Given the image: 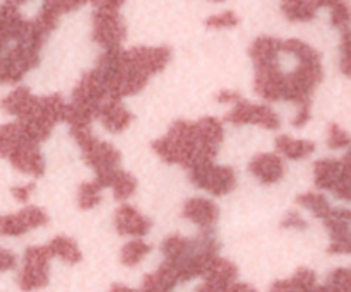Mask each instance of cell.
Instances as JSON below:
<instances>
[{
    "instance_id": "f546056e",
    "label": "cell",
    "mask_w": 351,
    "mask_h": 292,
    "mask_svg": "<svg viewBox=\"0 0 351 292\" xmlns=\"http://www.w3.org/2000/svg\"><path fill=\"white\" fill-rule=\"evenodd\" d=\"M101 191H103V187L98 180L82 183L81 188H79V197H77L79 207H81L82 211L95 209L96 205H99V202H101Z\"/></svg>"
},
{
    "instance_id": "b9f144b4",
    "label": "cell",
    "mask_w": 351,
    "mask_h": 292,
    "mask_svg": "<svg viewBox=\"0 0 351 292\" xmlns=\"http://www.w3.org/2000/svg\"><path fill=\"white\" fill-rule=\"evenodd\" d=\"M110 292H137V291L130 289V287H127V286H122V284H115V286H112Z\"/></svg>"
},
{
    "instance_id": "5b68a950",
    "label": "cell",
    "mask_w": 351,
    "mask_h": 292,
    "mask_svg": "<svg viewBox=\"0 0 351 292\" xmlns=\"http://www.w3.org/2000/svg\"><path fill=\"white\" fill-rule=\"evenodd\" d=\"M72 137L81 147L86 164L93 168L96 180L106 188V181L120 168V152L108 142H101L93 135L89 127L86 129H71Z\"/></svg>"
},
{
    "instance_id": "8fae6325",
    "label": "cell",
    "mask_w": 351,
    "mask_h": 292,
    "mask_svg": "<svg viewBox=\"0 0 351 292\" xmlns=\"http://www.w3.org/2000/svg\"><path fill=\"white\" fill-rule=\"evenodd\" d=\"M226 122L233 125H259L267 130L280 129V116L266 105H254V103L239 101L235 108L226 115Z\"/></svg>"
},
{
    "instance_id": "44dd1931",
    "label": "cell",
    "mask_w": 351,
    "mask_h": 292,
    "mask_svg": "<svg viewBox=\"0 0 351 292\" xmlns=\"http://www.w3.org/2000/svg\"><path fill=\"white\" fill-rule=\"evenodd\" d=\"M269 292H328L326 286H317V277L311 269H298L291 279L276 280Z\"/></svg>"
},
{
    "instance_id": "4316f807",
    "label": "cell",
    "mask_w": 351,
    "mask_h": 292,
    "mask_svg": "<svg viewBox=\"0 0 351 292\" xmlns=\"http://www.w3.org/2000/svg\"><path fill=\"white\" fill-rule=\"evenodd\" d=\"M297 204L302 205V207H305L307 211H311L312 214H314L317 219H321V221H324V219L329 215V212L332 211L328 198H326L322 194H314V191L298 195Z\"/></svg>"
},
{
    "instance_id": "4dcf8cb0",
    "label": "cell",
    "mask_w": 351,
    "mask_h": 292,
    "mask_svg": "<svg viewBox=\"0 0 351 292\" xmlns=\"http://www.w3.org/2000/svg\"><path fill=\"white\" fill-rule=\"evenodd\" d=\"M151 252V246L147 243H144L143 239H132L130 243H127L122 248L120 253V260L125 267H136L143 262L144 256Z\"/></svg>"
},
{
    "instance_id": "5bb4252c",
    "label": "cell",
    "mask_w": 351,
    "mask_h": 292,
    "mask_svg": "<svg viewBox=\"0 0 351 292\" xmlns=\"http://www.w3.org/2000/svg\"><path fill=\"white\" fill-rule=\"evenodd\" d=\"M350 221L351 214L348 209H332L328 217L324 219V224L328 228L329 236H331V246L329 253L331 255H345L350 253Z\"/></svg>"
},
{
    "instance_id": "cb8c5ba5",
    "label": "cell",
    "mask_w": 351,
    "mask_h": 292,
    "mask_svg": "<svg viewBox=\"0 0 351 292\" xmlns=\"http://www.w3.org/2000/svg\"><path fill=\"white\" fill-rule=\"evenodd\" d=\"M281 10L293 23H308L317 16L315 0H281Z\"/></svg>"
},
{
    "instance_id": "3957f363",
    "label": "cell",
    "mask_w": 351,
    "mask_h": 292,
    "mask_svg": "<svg viewBox=\"0 0 351 292\" xmlns=\"http://www.w3.org/2000/svg\"><path fill=\"white\" fill-rule=\"evenodd\" d=\"M283 44L297 57V67L290 74H285V82H287L285 101L295 103L298 108L311 106L312 92L324 79L321 55L311 44L300 40H287L283 41Z\"/></svg>"
},
{
    "instance_id": "7bdbcfd3",
    "label": "cell",
    "mask_w": 351,
    "mask_h": 292,
    "mask_svg": "<svg viewBox=\"0 0 351 292\" xmlns=\"http://www.w3.org/2000/svg\"><path fill=\"white\" fill-rule=\"evenodd\" d=\"M197 292H219V291H216L215 287H211V286H209V284L202 282L201 286L197 287Z\"/></svg>"
},
{
    "instance_id": "e575fe53",
    "label": "cell",
    "mask_w": 351,
    "mask_h": 292,
    "mask_svg": "<svg viewBox=\"0 0 351 292\" xmlns=\"http://www.w3.org/2000/svg\"><path fill=\"white\" fill-rule=\"evenodd\" d=\"M281 226H283L285 229H297V231H305V229L308 228L307 221H305V219L295 211L288 212L287 217H285L283 222H281Z\"/></svg>"
},
{
    "instance_id": "8992f818",
    "label": "cell",
    "mask_w": 351,
    "mask_h": 292,
    "mask_svg": "<svg viewBox=\"0 0 351 292\" xmlns=\"http://www.w3.org/2000/svg\"><path fill=\"white\" fill-rule=\"evenodd\" d=\"M65 111H67V103L64 101L60 94H50L40 98V106L36 113L31 118L17 122L27 139L40 144L50 137L51 130L57 123L65 122Z\"/></svg>"
},
{
    "instance_id": "d6a6232c",
    "label": "cell",
    "mask_w": 351,
    "mask_h": 292,
    "mask_svg": "<svg viewBox=\"0 0 351 292\" xmlns=\"http://www.w3.org/2000/svg\"><path fill=\"white\" fill-rule=\"evenodd\" d=\"M237 24H239V17H237V14L233 10H225V12L208 17V21H206V26L215 27V29L235 27Z\"/></svg>"
},
{
    "instance_id": "ab89813d",
    "label": "cell",
    "mask_w": 351,
    "mask_h": 292,
    "mask_svg": "<svg viewBox=\"0 0 351 292\" xmlns=\"http://www.w3.org/2000/svg\"><path fill=\"white\" fill-rule=\"evenodd\" d=\"M242 96H240V92H237V91H221L218 94V101L219 103H239V101H242Z\"/></svg>"
},
{
    "instance_id": "277c9868",
    "label": "cell",
    "mask_w": 351,
    "mask_h": 292,
    "mask_svg": "<svg viewBox=\"0 0 351 292\" xmlns=\"http://www.w3.org/2000/svg\"><path fill=\"white\" fill-rule=\"evenodd\" d=\"M106 99L108 92L98 74L95 70L86 72L75 85L72 101L67 105L65 122L71 125V129H86L91 125L93 120L98 118L99 108Z\"/></svg>"
},
{
    "instance_id": "e0dca14e",
    "label": "cell",
    "mask_w": 351,
    "mask_h": 292,
    "mask_svg": "<svg viewBox=\"0 0 351 292\" xmlns=\"http://www.w3.org/2000/svg\"><path fill=\"white\" fill-rule=\"evenodd\" d=\"M115 229L122 236H146L151 229V221L132 205H120L115 212Z\"/></svg>"
},
{
    "instance_id": "ac0fdd59",
    "label": "cell",
    "mask_w": 351,
    "mask_h": 292,
    "mask_svg": "<svg viewBox=\"0 0 351 292\" xmlns=\"http://www.w3.org/2000/svg\"><path fill=\"white\" fill-rule=\"evenodd\" d=\"M237 276H239V269H237L235 263L218 255L209 262L204 274H202L204 282L219 292H228V287L235 282Z\"/></svg>"
},
{
    "instance_id": "836d02e7",
    "label": "cell",
    "mask_w": 351,
    "mask_h": 292,
    "mask_svg": "<svg viewBox=\"0 0 351 292\" xmlns=\"http://www.w3.org/2000/svg\"><path fill=\"white\" fill-rule=\"evenodd\" d=\"M328 146L331 147L332 150H339V149H345V147H348L350 146L348 132H345L341 127L331 125V127H329Z\"/></svg>"
},
{
    "instance_id": "7a4b0ae2",
    "label": "cell",
    "mask_w": 351,
    "mask_h": 292,
    "mask_svg": "<svg viewBox=\"0 0 351 292\" xmlns=\"http://www.w3.org/2000/svg\"><path fill=\"white\" fill-rule=\"evenodd\" d=\"M221 122L213 116H204L197 122L178 120L168 133L154 140L153 149L165 163L180 164L191 170L202 163H213L223 142Z\"/></svg>"
},
{
    "instance_id": "52a82bcc",
    "label": "cell",
    "mask_w": 351,
    "mask_h": 292,
    "mask_svg": "<svg viewBox=\"0 0 351 292\" xmlns=\"http://www.w3.org/2000/svg\"><path fill=\"white\" fill-rule=\"evenodd\" d=\"M189 178L195 187L215 195V197L228 195L237 187V173L233 171V168L216 166L213 163L192 166L189 170Z\"/></svg>"
},
{
    "instance_id": "60d3db41",
    "label": "cell",
    "mask_w": 351,
    "mask_h": 292,
    "mask_svg": "<svg viewBox=\"0 0 351 292\" xmlns=\"http://www.w3.org/2000/svg\"><path fill=\"white\" fill-rule=\"evenodd\" d=\"M228 292H257V291L254 289L252 286H249V284H242L235 280V282L228 287Z\"/></svg>"
},
{
    "instance_id": "d6986e66",
    "label": "cell",
    "mask_w": 351,
    "mask_h": 292,
    "mask_svg": "<svg viewBox=\"0 0 351 292\" xmlns=\"http://www.w3.org/2000/svg\"><path fill=\"white\" fill-rule=\"evenodd\" d=\"M249 170L264 185H274L285 176V163L280 154H259L250 161Z\"/></svg>"
},
{
    "instance_id": "ffe728a7",
    "label": "cell",
    "mask_w": 351,
    "mask_h": 292,
    "mask_svg": "<svg viewBox=\"0 0 351 292\" xmlns=\"http://www.w3.org/2000/svg\"><path fill=\"white\" fill-rule=\"evenodd\" d=\"M98 118L108 132L120 133L123 132V130L129 129L134 116L132 113H130L122 103H120V99L108 98L105 103H103L101 108H99Z\"/></svg>"
},
{
    "instance_id": "4fadbf2b",
    "label": "cell",
    "mask_w": 351,
    "mask_h": 292,
    "mask_svg": "<svg viewBox=\"0 0 351 292\" xmlns=\"http://www.w3.org/2000/svg\"><path fill=\"white\" fill-rule=\"evenodd\" d=\"M48 222V215L40 207H24L16 214L0 215V235L23 236L31 229L41 228Z\"/></svg>"
},
{
    "instance_id": "ee69618b",
    "label": "cell",
    "mask_w": 351,
    "mask_h": 292,
    "mask_svg": "<svg viewBox=\"0 0 351 292\" xmlns=\"http://www.w3.org/2000/svg\"><path fill=\"white\" fill-rule=\"evenodd\" d=\"M211 2H223V0H211Z\"/></svg>"
},
{
    "instance_id": "f1b7e54d",
    "label": "cell",
    "mask_w": 351,
    "mask_h": 292,
    "mask_svg": "<svg viewBox=\"0 0 351 292\" xmlns=\"http://www.w3.org/2000/svg\"><path fill=\"white\" fill-rule=\"evenodd\" d=\"M26 133L23 132L19 123H5V125H0V157L7 159L10 150L19 144V140Z\"/></svg>"
},
{
    "instance_id": "d4e9b609",
    "label": "cell",
    "mask_w": 351,
    "mask_h": 292,
    "mask_svg": "<svg viewBox=\"0 0 351 292\" xmlns=\"http://www.w3.org/2000/svg\"><path fill=\"white\" fill-rule=\"evenodd\" d=\"M48 248H50L51 255L64 260L69 265H75V263L81 262L82 258L77 243H75L74 239L67 238V236H57V238H53L50 241V245H48Z\"/></svg>"
},
{
    "instance_id": "7402d4cb",
    "label": "cell",
    "mask_w": 351,
    "mask_h": 292,
    "mask_svg": "<svg viewBox=\"0 0 351 292\" xmlns=\"http://www.w3.org/2000/svg\"><path fill=\"white\" fill-rule=\"evenodd\" d=\"M178 282H180V279H178L173 267L165 263L156 272L144 277L143 287L137 292H171L177 287Z\"/></svg>"
},
{
    "instance_id": "9a60e30c",
    "label": "cell",
    "mask_w": 351,
    "mask_h": 292,
    "mask_svg": "<svg viewBox=\"0 0 351 292\" xmlns=\"http://www.w3.org/2000/svg\"><path fill=\"white\" fill-rule=\"evenodd\" d=\"M2 109L9 115L16 116L19 122L31 118L40 106V98L34 96L26 85H19L10 94L2 99Z\"/></svg>"
},
{
    "instance_id": "484cf974",
    "label": "cell",
    "mask_w": 351,
    "mask_h": 292,
    "mask_svg": "<svg viewBox=\"0 0 351 292\" xmlns=\"http://www.w3.org/2000/svg\"><path fill=\"white\" fill-rule=\"evenodd\" d=\"M106 188H112L113 197H115L117 200H127V198L132 197L134 191H136L137 181L132 174L119 168V170L108 178Z\"/></svg>"
},
{
    "instance_id": "f35d334b",
    "label": "cell",
    "mask_w": 351,
    "mask_h": 292,
    "mask_svg": "<svg viewBox=\"0 0 351 292\" xmlns=\"http://www.w3.org/2000/svg\"><path fill=\"white\" fill-rule=\"evenodd\" d=\"M95 5V9L101 10H120L125 0H89Z\"/></svg>"
},
{
    "instance_id": "8d00e7d4",
    "label": "cell",
    "mask_w": 351,
    "mask_h": 292,
    "mask_svg": "<svg viewBox=\"0 0 351 292\" xmlns=\"http://www.w3.org/2000/svg\"><path fill=\"white\" fill-rule=\"evenodd\" d=\"M17 265V258L12 252L2 248L0 246V272H7V270H12Z\"/></svg>"
},
{
    "instance_id": "2e32d148",
    "label": "cell",
    "mask_w": 351,
    "mask_h": 292,
    "mask_svg": "<svg viewBox=\"0 0 351 292\" xmlns=\"http://www.w3.org/2000/svg\"><path fill=\"white\" fill-rule=\"evenodd\" d=\"M182 214H184L185 219L199 226L202 231H211L219 217V209L209 198L194 197L185 202Z\"/></svg>"
},
{
    "instance_id": "1f68e13d",
    "label": "cell",
    "mask_w": 351,
    "mask_h": 292,
    "mask_svg": "<svg viewBox=\"0 0 351 292\" xmlns=\"http://www.w3.org/2000/svg\"><path fill=\"white\" fill-rule=\"evenodd\" d=\"M328 292H351V274L348 269H336L329 276Z\"/></svg>"
},
{
    "instance_id": "ba28073f",
    "label": "cell",
    "mask_w": 351,
    "mask_h": 292,
    "mask_svg": "<svg viewBox=\"0 0 351 292\" xmlns=\"http://www.w3.org/2000/svg\"><path fill=\"white\" fill-rule=\"evenodd\" d=\"M53 258L47 246H31L24 253V267L21 270L17 282L23 291L43 289L50 282V260Z\"/></svg>"
},
{
    "instance_id": "9c48e42d",
    "label": "cell",
    "mask_w": 351,
    "mask_h": 292,
    "mask_svg": "<svg viewBox=\"0 0 351 292\" xmlns=\"http://www.w3.org/2000/svg\"><path fill=\"white\" fill-rule=\"evenodd\" d=\"M315 187L332 191L341 200H350L348 157L345 159H321L314 164Z\"/></svg>"
},
{
    "instance_id": "7c38bea8",
    "label": "cell",
    "mask_w": 351,
    "mask_h": 292,
    "mask_svg": "<svg viewBox=\"0 0 351 292\" xmlns=\"http://www.w3.org/2000/svg\"><path fill=\"white\" fill-rule=\"evenodd\" d=\"M7 161L17 171H21L24 174H29L33 178H40L45 173V159L41 156L40 149H38V144L27 139L26 135L10 150V154L7 156Z\"/></svg>"
},
{
    "instance_id": "603a6c76",
    "label": "cell",
    "mask_w": 351,
    "mask_h": 292,
    "mask_svg": "<svg viewBox=\"0 0 351 292\" xmlns=\"http://www.w3.org/2000/svg\"><path fill=\"white\" fill-rule=\"evenodd\" d=\"M276 150L287 159H305L315 150V144L311 140L293 139L290 135H280L276 139Z\"/></svg>"
},
{
    "instance_id": "83f0119b",
    "label": "cell",
    "mask_w": 351,
    "mask_h": 292,
    "mask_svg": "<svg viewBox=\"0 0 351 292\" xmlns=\"http://www.w3.org/2000/svg\"><path fill=\"white\" fill-rule=\"evenodd\" d=\"M189 246H191V239L184 238L180 235L168 236L163 241V245H161V252H163L165 260H167L165 263H170V265L171 263H177L187 253Z\"/></svg>"
},
{
    "instance_id": "6da1fadb",
    "label": "cell",
    "mask_w": 351,
    "mask_h": 292,
    "mask_svg": "<svg viewBox=\"0 0 351 292\" xmlns=\"http://www.w3.org/2000/svg\"><path fill=\"white\" fill-rule=\"evenodd\" d=\"M168 47H136L130 50H105L95 72L106 88L108 98L122 99L143 91L153 75L170 64Z\"/></svg>"
},
{
    "instance_id": "d590c367",
    "label": "cell",
    "mask_w": 351,
    "mask_h": 292,
    "mask_svg": "<svg viewBox=\"0 0 351 292\" xmlns=\"http://www.w3.org/2000/svg\"><path fill=\"white\" fill-rule=\"evenodd\" d=\"M341 70L346 75L350 74V29L343 31L341 40Z\"/></svg>"
},
{
    "instance_id": "30bf717a",
    "label": "cell",
    "mask_w": 351,
    "mask_h": 292,
    "mask_svg": "<svg viewBox=\"0 0 351 292\" xmlns=\"http://www.w3.org/2000/svg\"><path fill=\"white\" fill-rule=\"evenodd\" d=\"M127 36V27L120 10L95 9L93 14V40L105 50L120 48Z\"/></svg>"
},
{
    "instance_id": "74e56055",
    "label": "cell",
    "mask_w": 351,
    "mask_h": 292,
    "mask_svg": "<svg viewBox=\"0 0 351 292\" xmlns=\"http://www.w3.org/2000/svg\"><path fill=\"white\" fill-rule=\"evenodd\" d=\"M34 188H36V183H27V185H21V187H14L12 188L14 198H16L17 202H21V204H24V202H27V198L31 197Z\"/></svg>"
}]
</instances>
